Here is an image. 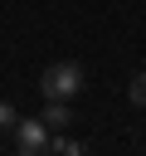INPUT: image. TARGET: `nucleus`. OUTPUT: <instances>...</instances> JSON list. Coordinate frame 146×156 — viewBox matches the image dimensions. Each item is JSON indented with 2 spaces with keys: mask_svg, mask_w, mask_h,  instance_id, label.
Wrapping results in <instances>:
<instances>
[{
  "mask_svg": "<svg viewBox=\"0 0 146 156\" xmlns=\"http://www.w3.org/2000/svg\"><path fill=\"white\" fill-rule=\"evenodd\" d=\"M83 88V63H73V58H58V63H49L44 73H39V93L44 98H73Z\"/></svg>",
  "mask_w": 146,
  "mask_h": 156,
  "instance_id": "1",
  "label": "nucleus"
},
{
  "mask_svg": "<svg viewBox=\"0 0 146 156\" xmlns=\"http://www.w3.org/2000/svg\"><path fill=\"white\" fill-rule=\"evenodd\" d=\"M49 132H54V127H49L44 117H19V122H15V151H19V156L49 151V141H54Z\"/></svg>",
  "mask_w": 146,
  "mask_h": 156,
  "instance_id": "2",
  "label": "nucleus"
},
{
  "mask_svg": "<svg viewBox=\"0 0 146 156\" xmlns=\"http://www.w3.org/2000/svg\"><path fill=\"white\" fill-rule=\"evenodd\" d=\"M39 117H44L54 132H63V127L73 122V112H68V102H63V98H44V112H39Z\"/></svg>",
  "mask_w": 146,
  "mask_h": 156,
  "instance_id": "3",
  "label": "nucleus"
},
{
  "mask_svg": "<svg viewBox=\"0 0 146 156\" xmlns=\"http://www.w3.org/2000/svg\"><path fill=\"white\" fill-rule=\"evenodd\" d=\"M49 151H54V156H78V151H83V141H73V136H63V132H54V141H49Z\"/></svg>",
  "mask_w": 146,
  "mask_h": 156,
  "instance_id": "4",
  "label": "nucleus"
},
{
  "mask_svg": "<svg viewBox=\"0 0 146 156\" xmlns=\"http://www.w3.org/2000/svg\"><path fill=\"white\" fill-rule=\"evenodd\" d=\"M127 93H131V102H136V107H146V68L131 78V88H127Z\"/></svg>",
  "mask_w": 146,
  "mask_h": 156,
  "instance_id": "5",
  "label": "nucleus"
},
{
  "mask_svg": "<svg viewBox=\"0 0 146 156\" xmlns=\"http://www.w3.org/2000/svg\"><path fill=\"white\" fill-rule=\"evenodd\" d=\"M15 122H19L15 102H0V132H15Z\"/></svg>",
  "mask_w": 146,
  "mask_h": 156,
  "instance_id": "6",
  "label": "nucleus"
}]
</instances>
